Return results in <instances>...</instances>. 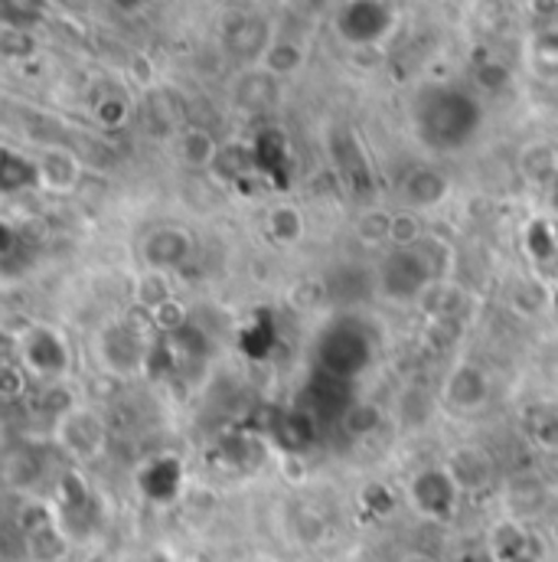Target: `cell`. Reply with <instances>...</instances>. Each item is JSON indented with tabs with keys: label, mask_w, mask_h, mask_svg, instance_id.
<instances>
[{
	"label": "cell",
	"mask_w": 558,
	"mask_h": 562,
	"mask_svg": "<svg viewBox=\"0 0 558 562\" xmlns=\"http://www.w3.org/2000/svg\"><path fill=\"white\" fill-rule=\"evenodd\" d=\"M69 360H72L69 344H66V337H62L56 327L36 324V327H30V330L23 334V340H20V363H23L30 373L43 376V380L59 383V380L69 373Z\"/></svg>",
	"instance_id": "6da1fadb"
},
{
	"label": "cell",
	"mask_w": 558,
	"mask_h": 562,
	"mask_svg": "<svg viewBox=\"0 0 558 562\" xmlns=\"http://www.w3.org/2000/svg\"><path fill=\"white\" fill-rule=\"evenodd\" d=\"M406 491H409V504L428 520H451L457 504H460V497H464L444 464L421 468L419 474H412Z\"/></svg>",
	"instance_id": "7a4b0ae2"
},
{
	"label": "cell",
	"mask_w": 558,
	"mask_h": 562,
	"mask_svg": "<svg viewBox=\"0 0 558 562\" xmlns=\"http://www.w3.org/2000/svg\"><path fill=\"white\" fill-rule=\"evenodd\" d=\"M441 403L460 416H474L490 403V376L477 363H457L441 386Z\"/></svg>",
	"instance_id": "3957f363"
},
{
	"label": "cell",
	"mask_w": 558,
	"mask_h": 562,
	"mask_svg": "<svg viewBox=\"0 0 558 562\" xmlns=\"http://www.w3.org/2000/svg\"><path fill=\"white\" fill-rule=\"evenodd\" d=\"M53 438L72 454V458H95V454H102V448H105V422L99 419L95 413H89V409H72V413H66L62 419H56V428H53Z\"/></svg>",
	"instance_id": "277c9868"
},
{
	"label": "cell",
	"mask_w": 558,
	"mask_h": 562,
	"mask_svg": "<svg viewBox=\"0 0 558 562\" xmlns=\"http://www.w3.org/2000/svg\"><path fill=\"white\" fill-rule=\"evenodd\" d=\"M431 281L421 269L415 249L402 252V249H392V256L386 259L383 272H379V288L383 294H389L392 301H419L421 291L428 288Z\"/></svg>",
	"instance_id": "5b68a950"
},
{
	"label": "cell",
	"mask_w": 558,
	"mask_h": 562,
	"mask_svg": "<svg viewBox=\"0 0 558 562\" xmlns=\"http://www.w3.org/2000/svg\"><path fill=\"white\" fill-rule=\"evenodd\" d=\"M444 468L454 477L460 494H483L493 487V461L483 448H474V445L454 448L447 454Z\"/></svg>",
	"instance_id": "8992f818"
},
{
	"label": "cell",
	"mask_w": 558,
	"mask_h": 562,
	"mask_svg": "<svg viewBox=\"0 0 558 562\" xmlns=\"http://www.w3.org/2000/svg\"><path fill=\"white\" fill-rule=\"evenodd\" d=\"M135 330H128L125 324H112L99 334V347H102V363H109L115 373H128L147 363L150 347L140 344L138 337H132Z\"/></svg>",
	"instance_id": "52a82bcc"
},
{
	"label": "cell",
	"mask_w": 558,
	"mask_h": 562,
	"mask_svg": "<svg viewBox=\"0 0 558 562\" xmlns=\"http://www.w3.org/2000/svg\"><path fill=\"white\" fill-rule=\"evenodd\" d=\"M190 249H193V243H190V236L183 233V229H176V226H163V229H153L147 239H144V262H147V269H153V272H170V269H176V266H183L186 259H190Z\"/></svg>",
	"instance_id": "ba28073f"
},
{
	"label": "cell",
	"mask_w": 558,
	"mask_h": 562,
	"mask_svg": "<svg viewBox=\"0 0 558 562\" xmlns=\"http://www.w3.org/2000/svg\"><path fill=\"white\" fill-rule=\"evenodd\" d=\"M36 180L49 193H72L79 187V180H82V164L69 150H59V147L46 150L36 160Z\"/></svg>",
	"instance_id": "9c48e42d"
},
{
	"label": "cell",
	"mask_w": 558,
	"mask_h": 562,
	"mask_svg": "<svg viewBox=\"0 0 558 562\" xmlns=\"http://www.w3.org/2000/svg\"><path fill=\"white\" fill-rule=\"evenodd\" d=\"M503 501H506V517H516V520H529V517H539L549 504V491L546 484L536 477V474H520L506 484L503 491Z\"/></svg>",
	"instance_id": "30bf717a"
},
{
	"label": "cell",
	"mask_w": 558,
	"mask_h": 562,
	"mask_svg": "<svg viewBox=\"0 0 558 562\" xmlns=\"http://www.w3.org/2000/svg\"><path fill=\"white\" fill-rule=\"evenodd\" d=\"M487 550H490V560L493 562H516L523 560L526 553H533L529 547V533H526V524L516 520V517H503L490 527L487 533Z\"/></svg>",
	"instance_id": "8fae6325"
},
{
	"label": "cell",
	"mask_w": 558,
	"mask_h": 562,
	"mask_svg": "<svg viewBox=\"0 0 558 562\" xmlns=\"http://www.w3.org/2000/svg\"><path fill=\"white\" fill-rule=\"evenodd\" d=\"M219 154H223L219 140L213 138L209 132H203V128H186V132L176 138V157H180V164L190 167V170H206V167H213V164L219 160Z\"/></svg>",
	"instance_id": "7c38bea8"
},
{
	"label": "cell",
	"mask_w": 558,
	"mask_h": 562,
	"mask_svg": "<svg viewBox=\"0 0 558 562\" xmlns=\"http://www.w3.org/2000/svg\"><path fill=\"white\" fill-rule=\"evenodd\" d=\"M265 233H269V239H272L275 246H281V249L297 246V243L304 239V233H307L304 213H300L297 206H291V203L272 206L269 216H265Z\"/></svg>",
	"instance_id": "4fadbf2b"
},
{
	"label": "cell",
	"mask_w": 558,
	"mask_h": 562,
	"mask_svg": "<svg viewBox=\"0 0 558 562\" xmlns=\"http://www.w3.org/2000/svg\"><path fill=\"white\" fill-rule=\"evenodd\" d=\"M553 297H556V284H549L546 279H523L510 291V304L523 317H539L543 311H553Z\"/></svg>",
	"instance_id": "5bb4252c"
},
{
	"label": "cell",
	"mask_w": 558,
	"mask_h": 562,
	"mask_svg": "<svg viewBox=\"0 0 558 562\" xmlns=\"http://www.w3.org/2000/svg\"><path fill=\"white\" fill-rule=\"evenodd\" d=\"M447 193V180L434 170H412L406 187H402V196L412 203V206H437Z\"/></svg>",
	"instance_id": "9a60e30c"
},
{
	"label": "cell",
	"mask_w": 558,
	"mask_h": 562,
	"mask_svg": "<svg viewBox=\"0 0 558 562\" xmlns=\"http://www.w3.org/2000/svg\"><path fill=\"white\" fill-rule=\"evenodd\" d=\"M424 239H428V236H424V226H421L419 213H412V210L392 213V229H389V246H392V249L409 252V249H419Z\"/></svg>",
	"instance_id": "2e32d148"
},
{
	"label": "cell",
	"mask_w": 558,
	"mask_h": 562,
	"mask_svg": "<svg viewBox=\"0 0 558 562\" xmlns=\"http://www.w3.org/2000/svg\"><path fill=\"white\" fill-rule=\"evenodd\" d=\"M132 297H135V304L144 307V311H153L157 304L170 301V297H173V288H170V281H167V272H153V269H147V272L135 281Z\"/></svg>",
	"instance_id": "e0dca14e"
},
{
	"label": "cell",
	"mask_w": 558,
	"mask_h": 562,
	"mask_svg": "<svg viewBox=\"0 0 558 562\" xmlns=\"http://www.w3.org/2000/svg\"><path fill=\"white\" fill-rule=\"evenodd\" d=\"M389 229H392V213L389 210H366L360 220H356V236L363 246H389Z\"/></svg>",
	"instance_id": "ac0fdd59"
},
{
	"label": "cell",
	"mask_w": 558,
	"mask_h": 562,
	"mask_svg": "<svg viewBox=\"0 0 558 562\" xmlns=\"http://www.w3.org/2000/svg\"><path fill=\"white\" fill-rule=\"evenodd\" d=\"M529 435L543 451H558V409L553 406H536L526 416Z\"/></svg>",
	"instance_id": "d6986e66"
},
{
	"label": "cell",
	"mask_w": 558,
	"mask_h": 562,
	"mask_svg": "<svg viewBox=\"0 0 558 562\" xmlns=\"http://www.w3.org/2000/svg\"><path fill=\"white\" fill-rule=\"evenodd\" d=\"M304 66V53L294 46V43H272L265 53H262V69L269 76H291Z\"/></svg>",
	"instance_id": "ffe728a7"
},
{
	"label": "cell",
	"mask_w": 558,
	"mask_h": 562,
	"mask_svg": "<svg viewBox=\"0 0 558 562\" xmlns=\"http://www.w3.org/2000/svg\"><path fill=\"white\" fill-rule=\"evenodd\" d=\"M147 317H150L153 330H160V334H180L183 324H186V304H180L176 297H170V301L157 304L153 311H147Z\"/></svg>",
	"instance_id": "44dd1931"
},
{
	"label": "cell",
	"mask_w": 558,
	"mask_h": 562,
	"mask_svg": "<svg viewBox=\"0 0 558 562\" xmlns=\"http://www.w3.org/2000/svg\"><path fill=\"white\" fill-rule=\"evenodd\" d=\"M379 425H383V413H379V406H373V403H356V406H350V409L343 413V428H346L350 435H356V438L376 431Z\"/></svg>",
	"instance_id": "7402d4cb"
},
{
	"label": "cell",
	"mask_w": 558,
	"mask_h": 562,
	"mask_svg": "<svg viewBox=\"0 0 558 562\" xmlns=\"http://www.w3.org/2000/svg\"><path fill=\"white\" fill-rule=\"evenodd\" d=\"M0 396L7 403H16L20 396H26V367L23 363H13V360L3 363V370H0Z\"/></svg>",
	"instance_id": "603a6c76"
},
{
	"label": "cell",
	"mask_w": 558,
	"mask_h": 562,
	"mask_svg": "<svg viewBox=\"0 0 558 562\" xmlns=\"http://www.w3.org/2000/svg\"><path fill=\"white\" fill-rule=\"evenodd\" d=\"M125 105L122 102H102L99 105V122L102 125H109V128H118V125H125Z\"/></svg>",
	"instance_id": "cb8c5ba5"
},
{
	"label": "cell",
	"mask_w": 558,
	"mask_h": 562,
	"mask_svg": "<svg viewBox=\"0 0 558 562\" xmlns=\"http://www.w3.org/2000/svg\"><path fill=\"white\" fill-rule=\"evenodd\" d=\"M399 562H437L431 553H421V550H409V553H402Z\"/></svg>",
	"instance_id": "d4e9b609"
},
{
	"label": "cell",
	"mask_w": 558,
	"mask_h": 562,
	"mask_svg": "<svg viewBox=\"0 0 558 562\" xmlns=\"http://www.w3.org/2000/svg\"><path fill=\"white\" fill-rule=\"evenodd\" d=\"M516 562H543V560H539V557H536V553H526V557H523V560H516Z\"/></svg>",
	"instance_id": "484cf974"
},
{
	"label": "cell",
	"mask_w": 558,
	"mask_h": 562,
	"mask_svg": "<svg viewBox=\"0 0 558 562\" xmlns=\"http://www.w3.org/2000/svg\"><path fill=\"white\" fill-rule=\"evenodd\" d=\"M556 206H558V203H556Z\"/></svg>",
	"instance_id": "4316f807"
}]
</instances>
